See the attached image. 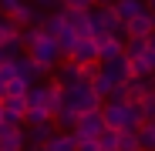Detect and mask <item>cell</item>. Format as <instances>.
<instances>
[{
	"label": "cell",
	"mask_w": 155,
	"mask_h": 151,
	"mask_svg": "<svg viewBox=\"0 0 155 151\" xmlns=\"http://www.w3.org/2000/svg\"><path fill=\"white\" fill-rule=\"evenodd\" d=\"M101 118H105V128L115 131H138L142 128V104L135 101H101Z\"/></svg>",
	"instance_id": "cell-1"
},
{
	"label": "cell",
	"mask_w": 155,
	"mask_h": 151,
	"mask_svg": "<svg viewBox=\"0 0 155 151\" xmlns=\"http://www.w3.org/2000/svg\"><path fill=\"white\" fill-rule=\"evenodd\" d=\"M24 54H31V61L44 71V74H51L61 61H64V54H61V47H58V37H51V34H41Z\"/></svg>",
	"instance_id": "cell-2"
},
{
	"label": "cell",
	"mask_w": 155,
	"mask_h": 151,
	"mask_svg": "<svg viewBox=\"0 0 155 151\" xmlns=\"http://www.w3.org/2000/svg\"><path fill=\"white\" fill-rule=\"evenodd\" d=\"M64 104H71L78 114H84V111H98L101 108V97L94 94L91 81H78V84L64 87Z\"/></svg>",
	"instance_id": "cell-3"
},
{
	"label": "cell",
	"mask_w": 155,
	"mask_h": 151,
	"mask_svg": "<svg viewBox=\"0 0 155 151\" xmlns=\"http://www.w3.org/2000/svg\"><path fill=\"white\" fill-rule=\"evenodd\" d=\"M101 131H105L101 108H98V111H84L81 118H78V124H74V134H81V138H98Z\"/></svg>",
	"instance_id": "cell-4"
},
{
	"label": "cell",
	"mask_w": 155,
	"mask_h": 151,
	"mask_svg": "<svg viewBox=\"0 0 155 151\" xmlns=\"http://www.w3.org/2000/svg\"><path fill=\"white\" fill-rule=\"evenodd\" d=\"M7 17H10L14 24H17L20 30H24V27H31V24H44L41 10H37V7L31 4V0H20V4H17V7H14V10H10Z\"/></svg>",
	"instance_id": "cell-5"
},
{
	"label": "cell",
	"mask_w": 155,
	"mask_h": 151,
	"mask_svg": "<svg viewBox=\"0 0 155 151\" xmlns=\"http://www.w3.org/2000/svg\"><path fill=\"white\" fill-rule=\"evenodd\" d=\"M68 61H74V64H94L98 61V40L94 37H78V44L68 54Z\"/></svg>",
	"instance_id": "cell-6"
},
{
	"label": "cell",
	"mask_w": 155,
	"mask_h": 151,
	"mask_svg": "<svg viewBox=\"0 0 155 151\" xmlns=\"http://www.w3.org/2000/svg\"><path fill=\"white\" fill-rule=\"evenodd\" d=\"M64 14V24L78 34V37H91V10H61Z\"/></svg>",
	"instance_id": "cell-7"
},
{
	"label": "cell",
	"mask_w": 155,
	"mask_h": 151,
	"mask_svg": "<svg viewBox=\"0 0 155 151\" xmlns=\"http://www.w3.org/2000/svg\"><path fill=\"white\" fill-rule=\"evenodd\" d=\"M101 71H105L115 84H125L128 77H132V61L121 54V57H111V61H101Z\"/></svg>",
	"instance_id": "cell-8"
},
{
	"label": "cell",
	"mask_w": 155,
	"mask_h": 151,
	"mask_svg": "<svg viewBox=\"0 0 155 151\" xmlns=\"http://www.w3.org/2000/svg\"><path fill=\"white\" fill-rule=\"evenodd\" d=\"M155 30V17L145 10V14H138V17H132V20H125V27H121V34L125 37H148Z\"/></svg>",
	"instance_id": "cell-9"
},
{
	"label": "cell",
	"mask_w": 155,
	"mask_h": 151,
	"mask_svg": "<svg viewBox=\"0 0 155 151\" xmlns=\"http://www.w3.org/2000/svg\"><path fill=\"white\" fill-rule=\"evenodd\" d=\"M125 54V37L121 34H108L105 40H98V61H111Z\"/></svg>",
	"instance_id": "cell-10"
},
{
	"label": "cell",
	"mask_w": 155,
	"mask_h": 151,
	"mask_svg": "<svg viewBox=\"0 0 155 151\" xmlns=\"http://www.w3.org/2000/svg\"><path fill=\"white\" fill-rule=\"evenodd\" d=\"M24 144H27V131L0 128V151H24Z\"/></svg>",
	"instance_id": "cell-11"
},
{
	"label": "cell",
	"mask_w": 155,
	"mask_h": 151,
	"mask_svg": "<svg viewBox=\"0 0 155 151\" xmlns=\"http://www.w3.org/2000/svg\"><path fill=\"white\" fill-rule=\"evenodd\" d=\"M54 81L61 84V87H71V84H78L81 81V64H74V61H61L58 64V74H54Z\"/></svg>",
	"instance_id": "cell-12"
},
{
	"label": "cell",
	"mask_w": 155,
	"mask_h": 151,
	"mask_svg": "<svg viewBox=\"0 0 155 151\" xmlns=\"http://www.w3.org/2000/svg\"><path fill=\"white\" fill-rule=\"evenodd\" d=\"M14 67H17V77H24L27 84H31V81H41V77H44V71H41V67L31 61V54H20V57L14 61Z\"/></svg>",
	"instance_id": "cell-13"
},
{
	"label": "cell",
	"mask_w": 155,
	"mask_h": 151,
	"mask_svg": "<svg viewBox=\"0 0 155 151\" xmlns=\"http://www.w3.org/2000/svg\"><path fill=\"white\" fill-rule=\"evenodd\" d=\"M121 87H125V101H135V104H138V101H142V97H145V94L152 91L148 77H128V81H125Z\"/></svg>",
	"instance_id": "cell-14"
},
{
	"label": "cell",
	"mask_w": 155,
	"mask_h": 151,
	"mask_svg": "<svg viewBox=\"0 0 155 151\" xmlns=\"http://www.w3.org/2000/svg\"><path fill=\"white\" fill-rule=\"evenodd\" d=\"M44 151H74V134L71 131H54L44 141Z\"/></svg>",
	"instance_id": "cell-15"
},
{
	"label": "cell",
	"mask_w": 155,
	"mask_h": 151,
	"mask_svg": "<svg viewBox=\"0 0 155 151\" xmlns=\"http://www.w3.org/2000/svg\"><path fill=\"white\" fill-rule=\"evenodd\" d=\"M111 7L118 10V17H121V24H125V20H132V17H138V14H145V0H115Z\"/></svg>",
	"instance_id": "cell-16"
},
{
	"label": "cell",
	"mask_w": 155,
	"mask_h": 151,
	"mask_svg": "<svg viewBox=\"0 0 155 151\" xmlns=\"http://www.w3.org/2000/svg\"><path fill=\"white\" fill-rule=\"evenodd\" d=\"M61 104H64V87H61L58 81H51V84H47V101H44V108H47V114L54 118V114L61 111Z\"/></svg>",
	"instance_id": "cell-17"
},
{
	"label": "cell",
	"mask_w": 155,
	"mask_h": 151,
	"mask_svg": "<svg viewBox=\"0 0 155 151\" xmlns=\"http://www.w3.org/2000/svg\"><path fill=\"white\" fill-rule=\"evenodd\" d=\"M91 87H94V94H98L101 101H108V97H111V91H115L118 84H115V81L108 77V74H105V71L98 67V74H94V81H91Z\"/></svg>",
	"instance_id": "cell-18"
},
{
	"label": "cell",
	"mask_w": 155,
	"mask_h": 151,
	"mask_svg": "<svg viewBox=\"0 0 155 151\" xmlns=\"http://www.w3.org/2000/svg\"><path fill=\"white\" fill-rule=\"evenodd\" d=\"M148 50V37H125V57L128 61H138Z\"/></svg>",
	"instance_id": "cell-19"
},
{
	"label": "cell",
	"mask_w": 155,
	"mask_h": 151,
	"mask_svg": "<svg viewBox=\"0 0 155 151\" xmlns=\"http://www.w3.org/2000/svg\"><path fill=\"white\" fill-rule=\"evenodd\" d=\"M44 34H51V37H61L64 30H68V24H64V14L58 10V14H51V17H44Z\"/></svg>",
	"instance_id": "cell-20"
},
{
	"label": "cell",
	"mask_w": 155,
	"mask_h": 151,
	"mask_svg": "<svg viewBox=\"0 0 155 151\" xmlns=\"http://www.w3.org/2000/svg\"><path fill=\"white\" fill-rule=\"evenodd\" d=\"M14 40H20V27H17L10 17H0V47L14 44Z\"/></svg>",
	"instance_id": "cell-21"
},
{
	"label": "cell",
	"mask_w": 155,
	"mask_h": 151,
	"mask_svg": "<svg viewBox=\"0 0 155 151\" xmlns=\"http://www.w3.org/2000/svg\"><path fill=\"white\" fill-rule=\"evenodd\" d=\"M0 104H4L7 114H14V118H20V121L27 118V97H4Z\"/></svg>",
	"instance_id": "cell-22"
},
{
	"label": "cell",
	"mask_w": 155,
	"mask_h": 151,
	"mask_svg": "<svg viewBox=\"0 0 155 151\" xmlns=\"http://www.w3.org/2000/svg\"><path fill=\"white\" fill-rule=\"evenodd\" d=\"M138 144H142V151H155V121H142Z\"/></svg>",
	"instance_id": "cell-23"
},
{
	"label": "cell",
	"mask_w": 155,
	"mask_h": 151,
	"mask_svg": "<svg viewBox=\"0 0 155 151\" xmlns=\"http://www.w3.org/2000/svg\"><path fill=\"white\" fill-rule=\"evenodd\" d=\"M54 131H58L54 121H47V124H31V141H34V144H44Z\"/></svg>",
	"instance_id": "cell-24"
},
{
	"label": "cell",
	"mask_w": 155,
	"mask_h": 151,
	"mask_svg": "<svg viewBox=\"0 0 155 151\" xmlns=\"http://www.w3.org/2000/svg\"><path fill=\"white\" fill-rule=\"evenodd\" d=\"M115 151H142L138 131H118V148H115Z\"/></svg>",
	"instance_id": "cell-25"
},
{
	"label": "cell",
	"mask_w": 155,
	"mask_h": 151,
	"mask_svg": "<svg viewBox=\"0 0 155 151\" xmlns=\"http://www.w3.org/2000/svg\"><path fill=\"white\" fill-rule=\"evenodd\" d=\"M44 101H47V84H31L27 91V108H44ZM47 111V108H44Z\"/></svg>",
	"instance_id": "cell-26"
},
{
	"label": "cell",
	"mask_w": 155,
	"mask_h": 151,
	"mask_svg": "<svg viewBox=\"0 0 155 151\" xmlns=\"http://www.w3.org/2000/svg\"><path fill=\"white\" fill-rule=\"evenodd\" d=\"M94 141H98V151H115V148H118V131H115V128H105Z\"/></svg>",
	"instance_id": "cell-27"
},
{
	"label": "cell",
	"mask_w": 155,
	"mask_h": 151,
	"mask_svg": "<svg viewBox=\"0 0 155 151\" xmlns=\"http://www.w3.org/2000/svg\"><path fill=\"white\" fill-rule=\"evenodd\" d=\"M27 91H31V84L24 81V77H14L7 84V97H27Z\"/></svg>",
	"instance_id": "cell-28"
},
{
	"label": "cell",
	"mask_w": 155,
	"mask_h": 151,
	"mask_svg": "<svg viewBox=\"0 0 155 151\" xmlns=\"http://www.w3.org/2000/svg\"><path fill=\"white\" fill-rule=\"evenodd\" d=\"M74 44H78V34H74V30L68 27V30H64V34L58 37V47H61V54H64V57H68L71 50H74Z\"/></svg>",
	"instance_id": "cell-29"
},
{
	"label": "cell",
	"mask_w": 155,
	"mask_h": 151,
	"mask_svg": "<svg viewBox=\"0 0 155 151\" xmlns=\"http://www.w3.org/2000/svg\"><path fill=\"white\" fill-rule=\"evenodd\" d=\"M138 104H142V114H145V121H155V87L138 101Z\"/></svg>",
	"instance_id": "cell-30"
},
{
	"label": "cell",
	"mask_w": 155,
	"mask_h": 151,
	"mask_svg": "<svg viewBox=\"0 0 155 151\" xmlns=\"http://www.w3.org/2000/svg\"><path fill=\"white\" fill-rule=\"evenodd\" d=\"M51 121V114L44 111V108H27V118H24V124H47Z\"/></svg>",
	"instance_id": "cell-31"
},
{
	"label": "cell",
	"mask_w": 155,
	"mask_h": 151,
	"mask_svg": "<svg viewBox=\"0 0 155 151\" xmlns=\"http://www.w3.org/2000/svg\"><path fill=\"white\" fill-rule=\"evenodd\" d=\"M74 134V131H71ZM74 151H98V141L94 138H81V134H74Z\"/></svg>",
	"instance_id": "cell-32"
},
{
	"label": "cell",
	"mask_w": 155,
	"mask_h": 151,
	"mask_svg": "<svg viewBox=\"0 0 155 151\" xmlns=\"http://www.w3.org/2000/svg\"><path fill=\"white\" fill-rule=\"evenodd\" d=\"M61 4H64L68 10H91L94 0H61Z\"/></svg>",
	"instance_id": "cell-33"
},
{
	"label": "cell",
	"mask_w": 155,
	"mask_h": 151,
	"mask_svg": "<svg viewBox=\"0 0 155 151\" xmlns=\"http://www.w3.org/2000/svg\"><path fill=\"white\" fill-rule=\"evenodd\" d=\"M98 67H101V61H94V64H81V81H94Z\"/></svg>",
	"instance_id": "cell-34"
},
{
	"label": "cell",
	"mask_w": 155,
	"mask_h": 151,
	"mask_svg": "<svg viewBox=\"0 0 155 151\" xmlns=\"http://www.w3.org/2000/svg\"><path fill=\"white\" fill-rule=\"evenodd\" d=\"M31 4H34L37 10H58V7H61V0H31Z\"/></svg>",
	"instance_id": "cell-35"
},
{
	"label": "cell",
	"mask_w": 155,
	"mask_h": 151,
	"mask_svg": "<svg viewBox=\"0 0 155 151\" xmlns=\"http://www.w3.org/2000/svg\"><path fill=\"white\" fill-rule=\"evenodd\" d=\"M17 4H20V0H0V14H4V17H7V14H10V10H14Z\"/></svg>",
	"instance_id": "cell-36"
},
{
	"label": "cell",
	"mask_w": 155,
	"mask_h": 151,
	"mask_svg": "<svg viewBox=\"0 0 155 151\" xmlns=\"http://www.w3.org/2000/svg\"><path fill=\"white\" fill-rule=\"evenodd\" d=\"M145 10H148V14L155 17V0H145Z\"/></svg>",
	"instance_id": "cell-37"
},
{
	"label": "cell",
	"mask_w": 155,
	"mask_h": 151,
	"mask_svg": "<svg viewBox=\"0 0 155 151\" xmlns=\"http://www.w3.org/2000/svg\"><path fill=\"white\" fill-rule=\"evenodd\" d=\"M115 0H94V7H111Z\"/></svg>",
	"instance_id": "cell-38"
},
{
	"label": "cell",
	"mask_w": 155,
	"mask_h": 151,
	"mask_svg": "<svg viewBox=\"0 0 155 151\" xmlns=\"http://www.w3.org/2000/svg\"><path fill=\"white\" fill-rule=\"evenodd\" d=\"M148 47H152V50H155V30H152V34H148Z\"/></svg>",
	"instance_id": "cell-39"
},
{
	"label": "cell",
	"mask_w": 155,
	"mask_h": 151,
	"mask_svg": "<svg viewBox=\"0 0 155 151\" xmlns=\"http://www.w3.org/2000/svg\"><path fill=\"white\" fill-rule=\"evenodd\" d=\"M0 128H4V104H0Z\"/></svg>",
	"instance_id": "cell-40"
},
{
	"label": "cell",
	"mask_w": 155,
	"mask_h": 151,
	"mask_svg": "<svg viewBox=\"0 0 155 151\" xmlns=\"http://www.w3.org/2000/svg\"><path fill=\"white\" fill-rule=\"evenodd\" d=\"M148 84H152V87H155V74H152V77H148Z\"/></svg>",
	"instance_id": "cell-41"
},
{
	"label": "cell",
	"mask_w": 155,
	"mask_h": 151,
	"mask_svg": "<svg viewBox=\"0 0 155 151\" xmlns=\"http://www.w3.org/2000/svg\"><path fill=\"white\" fill-rule=\"evenodd\" d=\"M0 64H4V57H0Z\"/></svg>",
	"instance_id": "cell-42"
},
{
	"label": "cell",
	"mask_w": 155,
	"mask_h": 151,
	"mask_svg": "<svg viewBox=\"0 0 155 151\" xmlns=\"http://www.w3.org/2000/svg\"><path fill=\"white\" fill-rule=\"evenodd\" d=\"M0 17H4V14H0Z\"/></svg>",
	"instance_id": "cell-43"
}]
</instances>
